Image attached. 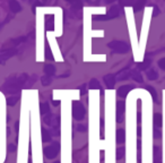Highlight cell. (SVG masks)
Instances as JSON below:
<instances>
[{
    "mask_svg": "<svg viewBox=\"0 0 165 163\" xmlns=\"http://www.w3.org/2000/svg\"><path fill=\"white\" fill-rule=\"evenodd\" d=\"M72 117L76 120H81L85 117V108L83 105V103L79 101L72 102Z\"/></svg>",
    "mask_w": 165,
    "mask_h": 163,
    "instance_id": "6da1fadb",
    "label": "cell"
},
{
    "mask_svg": "<svg viewBox=\"0 0 165 163\" xmlns=\"http://www.w3.org/2000/svg\"><path fill=\"white\" fill-rule=\"evenodd\" d=\"M109 47L113 49L115 52H119V53H124L129 50V47L124 42H119V41H114L109 44Z\"/></svg>",
    "mask_w": 165,
    "mask_h": 163,
    "instance_id": "3957f363",
    "label": "cell"
},
{
    "mask_svg": "<svg viewBox=\"0 0 165 163\" xmlns=\"http://www.w3.org/2000/svg\"><path fill=\"white\" fill-rule=\"evenodd\" d=\"M140 69H146L149 67V61H144V62H141L140 65L138 66Z\"/></svg>",
    "mask_w": 165,
    "mask_h": 163,
    "instance_id": "e0dca14e",
    "label": "cell"
},
{
    "mask_svg": "<svg viewBox=\"0 0 165 163\" xmlns=\"http://www.w3.org/2000/svg\"><path fill=\"white\" fill-rule=\"evenodd\" d=\"M147 76L149 79H152V80H154V79H156L158 77V75H157V73L155 70H150L149 73H147Z\"/></svg>",
    "mask_w": 165,
    "mask_h": 163,
    "instance_id": "5bb4252c",
    "label": "cell"
},
{
    "mask_svg": "<svg viewBox=\"0 0 165 163\" xmlns=\"http://www.w3.org/2000/svg\"><path fill=\"white\" fill-rule=\"evenodd\" d=\"M131 88H132V86L130 85H124V86H121L120 88H119V91H118V94L119 96H121V97H126L128 93H129V91H130Z\"/></svg>",
    "mask_w": 165,
    "mask_h": 163,
    "instance_id": "5b68a950",
    "label": "cell"
},
{
    "mask_svg": "<svg viewBox=\"0 0 165 163\" xmlns=\"http://www.w3.org/2000/svg\"><path fill=\"white\" fill-rule=\"evenodd\" d=\"M154 136H155L156 138H159V137H161V133H159L158 128H154Z\"/></svg>",
    "mask_w": 165,
    "mask_h": 163,
    "instance_id": "ffe728a7",
    "label": "cell"
},
{
    "mask_svg": "<svg viewBox=\"0 0 165 163\" xmlns=\"http://www.w3.org/2000/svg\"><path fill=\"white\" fill-rule=\"evenodd\" d=\"M10 5H11V7H13V9H14L15 11H17V10H19V9H20L19 5H17L15 1H11V2H10Z\"/></svg>",
    "mask_w": 165,
    "mask_h": 163,
    "instance_id": "ac0fdd59",
    "label": "cell"
},
{
    "mask_svg": "<svg viewBox=\"0 0 165 163\" xmlns=\"http://www.w3.org/2000/svg\"><path fill=\"white\" fill-rule=\"evenodd\" d=\"M16 150V146L14 145V144H10V145L8 146V151H10V152H14Z\"/></svg>",
    "mask_w": 165,
    "mask_h": 163,
    "instance_id": "603a6c76",
    "label": "cell"
},
{
    "mask_svg": "<svg viewBox=\"0 0 165 163\" xmlns=\"http://www.w3.org/2000/svg\"><path fill=\"white\" fill-rule=\"evenodd\" d=\"M124 117V103L120 101L117 103V122H122Z\"/></svg>",
    "mask_w": 165,
    "mask_h": 163,
    "instance_id": "277c9868",
    "label": "cell"
},
{
    "mask_svg": "<svg viewBox=\"0 0 165 163\" xmlns=\"http://www.w3.org/2000/svg\"><path fill=\"white\" fill-rule=\"evenodd\" d=\"M54 163H60V162H54Z\"/></svg>",
    "mask_w": 165,
    "mask_h": 163,
    "instance_id": "d4e9b609",
    "label": "cell"
},
{
    "mask_svg": "<svg viewBox=\"0 0 165 163\" xmlns=\"http://www.w3.org/2000/svg\"><path fill=\"white\" fill-rule=\"evenodd\" d=\"M89 87H91V88H93V90H95V88H101V84H100V82H98V80H96V79H92V80H91V83H89Z\"/></svg>",
    "mask_w": 165,
    "mask_h": 163,
    "instance_id": "8fae6325",
    "label": "cell"
},
{
    "mask_svg": "<svg viewBox=\"0 0 165 163\" xmlns=\"http://www.w3.org/2000/svg\"><path fill=\"white\" fill-rule=\"evenodd\" d=\"M104 82L107 88H113V86L115 84V79H114V76L113 75H106L104 77Z\"/></svg>",
    "mask_w": 165,
    "mask_h": 163,
    "instance_id": "52a82bcc",
    "label": "cell"
},
{
    "mask_svg": "<svg viewBox=\"0 0 165 163\" xmlns=\"http://www.w3.org/2000/svg\"><path fill=\"white\" fill-rule=\"evenodd\" d=\"M50 140H51V135H50V133L45 128H42V142H43V143H46V142H50Z\"/></svg>",
    "mask_w": 165,
    "mask_h": 163,
    "instance_id": "9c48e42d",
    "label": "cell"
},
{
    "mask_svg": "<svg viewBox=\"0 0 165 163\" xmlns=\"http://www.w3.org/2000/svg\"><path fill=\"white\" fill-rule=\"evenodd\" d=\"M59 143H54L53 145H50L48 146V147H45L44 148V155L48 157V159H50V160H52V159H54L57 155H58V153H59Z\"/></svg>",
    "mask_w": 165,
    "mask_h": 163,
    "instance_id": "7a4b0ae2",
    "label": "cell"
},
{
    "mask_svg": "<svg viewBox=\"0 0 165 163\" xmlns=\"http://www.w3.org/2000/svg\"><path fill=\"white\" fill-rule=\"evenodd\" d=\"M124 139H126V131H124V129H118L117 130V142L119 144H122L124 142Z\"/></svg>",
    "mask_w": 165,
    "mask_h": 163,
    "instance_id": "8992f818",
    "label": "cell"
},
{
    "mask_svg": "<svg viewBox=\"0 0 165 163\" xmlns=\"http://www.w3.org/2000/svg\"><path fill=\"white\" fill-rule=\"evenodd\" d=\"M132 78H133L135 80L139 82V83L143 82V78H141V76H140V74H139L138 71H133V73H132Z\"/></svg>",
    "mask_w": 165,
    "mask_h": 163,
    "instance_id": "9a60e30c",
    "label": "cell"
},
{
    "mask_svg": "<svg viewBox=\"0 0 165 163\" xmlns=\"http://www.w3.org/2000/svg\"><path fill=\"white\" fill-rule=\"evenodd\" d=\"M146 88H147L148 91H149V93L153 95L154 100H157V95H156V92H155V90H154L153 87H150V86H146Z\"/></svg>",
    "mask_w": 165,
    "mask_h": 163,
    "instance_id": "2e32d148",
    "label": "cell"
},
{
    "mask_svg": "<svg viewBox=\"0 0 165 163\" xmlns=\"http://www.w3.org/2000/svg\"><path fill=\"white\" fill-rule=\"evenodd\" d=\"M16 101H17V100H16V99H14V97H13V99H9L8 104L9 105H14V104L16 103Z\"/></svg>",
    "mask_w": 165,
    "mask_h": 163,
    "instance_id": "cb8c5ba5",
    "label": "cell"
},
{
    "mask_svg": "<svg viewBox=\"0 0 165 163\" xmlns=\"http://www.w3.org/2000/svg\"><path fill=\"white\" fill-rule=\"evenodd\" d=\"M40 108H41V113H42V114H46V113H49V111H50V110H49V104L46 102L42 103Z\"/></svg>",
    "mask_w": 165,
    "mask_h": 163,
    "instance_id": "7c38bea8",
    "label": "cell"
},
{
    "mask_svg": "<svg viewBox=\"0 0 165 163\" xmlns=\"http://www.w3.org/2000/svg\"><path fill=\"white\" fill-rule=\"evenodd\" d=\"M42 80H43V85H49L50 84V78L49 77H43Z\"/></svg>",
    "mask_w": 165,
    "mask_h": 163,
    "instance_id": "44dd1931",
    "label": "cell"
},
{
    "mask_svg": "<svg viewBox=\"0 0 165 163\" xmlns=\"http://www.w3.org/2000/svg\"><path fill=\"white\" fill-rule=\"evenodd\" d=\"M123 156H124V147H119L117 150V159L121 160Z\"/></svg>",
    "mask_w": 165,
    "mask_h": 163,
    "instance_id": "4fadbf2b",
    "label": "cell"
},
{
    "mask_svg": "<svg viewBox=\"0 0 165 163\" xmlns=\"http://www.w3.org/2000/svg\"><path fill=\"white\" fill-rule=\"evenodd\" d=\"M78 131H86V126L85 125H79L78 126Z\"/></svg>",
    "mask_w": 165,
    "mask_h": 163,
    "instance_id": "7402d4cb",
    "label": "cell"
},
{
    "mask_svg": "<svg viewBox=\"0 0 165 163\" xmlns=\"http://www.w3.org/2000/svg\"><path fill=\"white\" fill-rule=\"evenodd\" d=\"M44 71L46 73V75H53L54 71H55V68L53 67L52 65H46L45 68H44Z\"/></svg>",
    "mask_w": 165,
    "mask_h": 163,
    "instance_id": "30bf717a",
    "label": "cell"
},
{
    "mask_svg": "<svg viewBox=\"0 0 165 163\" xmlns=\"http://www.w3.org/2000/svg\"><path fill=\"white\" fill-rule=\"evenodd\" d=\"M158 66L162 69H165V58L164 59H161V60L158 61Z\"/></svg>",
    "mask_w": 165,
    "mask_h": 163,
    "instance_id": "d6986e66",
    "label": "cell"
},
{
    "mask_svg": "<svg viewBox=\"0 0 165 163\" xmlns=\"http://www.w3.org/2000/svg\"><path fill=\"white\" fill-rule=\"evenodd\" d=\"M154 127L155 128H159V127H162V116L159 114V113H155L154 114Z\"/></svg>",
    "mask_w": 165,
    "mask_h": 163,
    "instance_id": "ba28073f",
    "label": "cell"
}]
</instances>
